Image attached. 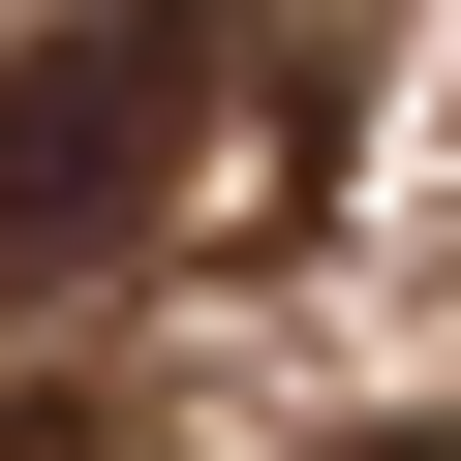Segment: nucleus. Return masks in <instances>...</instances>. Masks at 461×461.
I'll return each instance as SVG.
<instances>
[{
  "label": "nucleus",
  "instance_id": "1",
  "mask_svg": "<svg viewBox=\"0 0 461 461\" xmlns=\"http://www.w3.org/2000/svg\"><path fill=\"white\" fill-rule=\"evenodd\" d=\"M215 0H93V32H32L0 62V308L32 277H93L123 215H185V154H215Z\"/></svg>",
  "mask_w": 461,
  "mask_h": 461
}]
</instances>
